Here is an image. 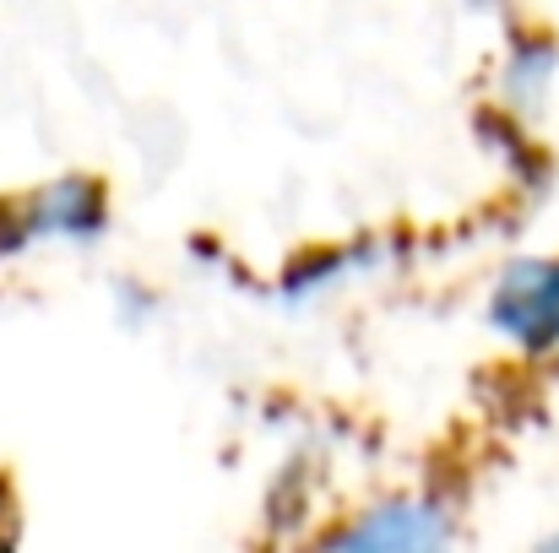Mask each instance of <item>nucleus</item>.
Masks as SVG:
<instances>
[{
    "mask_svg": "<svg viewBox=\"0 0 559 553\" xmlns=\"http://www.w3.org/2000/svg\"><path fill=\"white\" fill-rule=\"evenodd\" d=\"M533 553H559V538H549V543H538Z\"/></svg>",
    "mask_w": 559,
    "mask_h": 553,
    "instance_id": "obj_5",
    "label": "nucleus"
},
{
    "mask_svg": "<svg viewBox=\"0 0 559 553\" xmlns=\"http://www.w3.org/2000/svg\"><path fill=\"white\" fill-rule=\"evenodd\" d=\"M104 190L93 180H49L16 201V239L22 244H82L104 228Z\"/></svg>",
    "mask_w": 559,
    "mask_h": 553,
    "instance_id": "obj_3",
    "label": "nucleus"
},
{
    "mask_svg": "<svg viewBox=\"0 0 559 553\" xmlns=\"http://www.w3.org/2000/svg\"><path fill=\"white\" fill-rule=\"evenodd\" d=\"M549 82H555V49L549 44H516V55L506 60V98L527 115V109L544 104Z\"/></svg>",
    "mask_w": 559,
    "mask_h": 553,
    "instance_id": "obj_4",
    "label": "nucleus"
},
{
    "mask_svg": "<svg viewBox=\"0 0 559 553\" xmlns=\"http://www.w3.org/2000/svg\"><path fill=\"white\" fill-rule=\"evenodd\" d=\"M305 553H456V510L435 489L380 494L332 521Z\"/></svg>",
    "mask_w": 559,
    "mask_h": 553,
    "instance_id": "obj_1",
    "label": "nucleus"
},
{
    "mask_svg": "<svg viewBox=\"0 0 559 553\" xmlns=\"http://www.w3.org/2000/svg\"><path fill=\"white\" fill-rule=\"evenodd\" d=\"M489 326L522 353L559 348V255L555 261H516L500 272L489 293Z\"/></svg>",
    "mask_w": 559,
    "mask_h": 553,
    "instance_id": "obj_2",
    "label": "nucleus"
}]
</instances>
